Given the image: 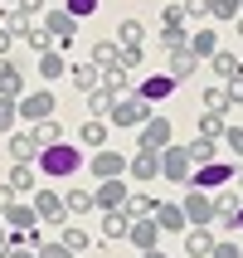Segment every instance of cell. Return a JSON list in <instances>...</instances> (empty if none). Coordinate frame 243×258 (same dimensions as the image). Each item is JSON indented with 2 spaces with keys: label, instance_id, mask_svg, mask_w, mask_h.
Wrapping results in <instances>:
<instances>
[{
  "label": "cell",
  "instance_id": "obj_1",
  "mask_svg": "<svg viewBox=\"0 0 243 258\" xmlns=\"http://www.w3.org/2000/svg\"><path fill=\"white\" fill-rule=\"evenodd\" d=\"M78 146H68V142H54V146H39V171L44 175H73L78 171Z\"/></svg>",
  "mask_w": 243,
  "mask_h": 258
},
{
  "label": "cell",
  "instance_id": "obj_2",
  "mask_svg": "<svg viewBox=\"0 0 243 258\" xmlns=\"http://www.w3.org/2000/svg\"><path fill=\"white\" fill-rule=\"evenodd\" d=\"M34 215H39V224H63L68 219V205H63V195L58 190H34Z\"/></svg>",
  "mask_w": 243,
  "mask_h": 258
},
{
  "label": "cell",
  "instance_id": "obj_3",
  "mask_svg": "<svg viewBox=\"0 0 243 258\" xmlns=\"http://www.w3.org/2000/svg\"><path fill=\"white\" fill-rule=\"evenodd\" d=\"M180 210H185V224H209V219H214V195L200 190V185H190Z\"/></svg>",
  "mask_w": 243,
  "mask_h": 258
},
{
  "label": "cell",
  "instance_id": "obj_4",
  "mask_svg": "<svg viewBox=\"0 0 243 258\" xmlns=\"http://www.w3.org/2000/svg\"><path fill=\"white\" fill-rule=\"evenodd\" d=\"M190 171H195V166H190V151H185V146H166V151H160V175H166V180L185 185Z\"/></svg>",
  "mask_w": 243,
  "mask_h": 258
},
{
  "label": "cell",
  "instance_id": "obj_5",
  "mask_svg": "<svg viewBox=\"0 0 243 258\" xmlns=\"http://www.w3.org/2000/svg\"><path fill=\"white\" fill-rule=\"evenodd\" d=\"M0 219H5V229H15V234H29L34 224H39L34 205H25V200H5L0 205Z\"/></svg>",
  "mask_w": 243,
  "mask_h": 258
},
{
  "label": "cell",
  "instance_id": "obj_6",
  "mask_svg": "<svg viewBox=\"0 0 243 258\" xmlns=\"http://www.w3.org/2000/svg\"><path fill=\"white\" fill-rule=\"evenodd\" d=\"M15 107H20V117H29V122H44V117H54V93L49 88H39V93H25V98H15Z\"/></svg>",
  "mask_w": 243,
  "mask_h": 258
},
{
  "label": "cell",
  "instance_id": "obj_7",
  "mask_svg": "<svg viewBox=\"0 0 243 258\" xmlns=\"http://www.w3.org/2000/svg\"><path fill=\"white\" fill-rule=\"evenodd\" d=\"M146 117H151V102H146V98H117V107H112L117 127H141Z\"/></svg>",
  "mask_w": 243,
  "mask_h": 258
},
{
  "label": "cell",
  "instance_id": "obj_8",
  "mask_svg": "<svg viewBox=\"0 0 243 258\" xmlns=\"http://www.w3.org/2000/svg\"><path fill=\"white\" fill-rule=\"evenodd\" d=\"M44 29L54 34V49H63V44L78 39V20H73L68 10H49V15H44Z\"/></svg>",
  "mask_w": 243,
  "mask_h": 258
},
{
  "label": "cell",
  "instance_id": "obj_9",
  "mask_svg": "<svg viewBox=\"0 0 243 258\" xmlns=\"http://www.w3.org/2000/svg\"><path fill=\"white\" fill-rule=\"evenodd\" d=\"M131 190H127V180L122 175H112V180H98V190H93V205L98 210H122V200H127Z\"/></svg>",
  "mask_w": 243,
  "mask_h": 258
},
{
  "label": "cell",
  "instance_id": "obj_10",
  "mask_svg": "<svg viewBox=\"0 0 243 258\" xmlns=\"http://www.w3.org/2000/svg\"><path fill=\"white\" fill-rule=\"evenodd\" d=\"M171 146V122L166 117H146L141 122V151H166Z\"/></svg>",
  "mask_w": 243,
  "mask_h": 258
},
{
  "label": "cell",
  "instance_id": "obj_11",
  "mask_svg": "<svg viewBox=\"0 0 243 258\" xmlns=\"http://www.w3.org/2000/svg\"><path fill=\"white\" fill-rule=\"evenodd\" d=\"M233 180V166H224V161H209V166H195V185L200 190H219Z\"/></svg>",
  "mask_w": 243,
  "mask_h": 258
},
{
  "label": "cell",
  "instance_id": "obj_12",
  "mask_svg": "<svg viewBox=\"0 0 243 258\" xmlns=\"http://www.w3.org/2000/svg\"><path fill=\"white\" fill-rule=\"evenodd\" d=\"M127 239H131V244H136V248L146 253V248H156V239H160V224H156L151 215H136V219H131V229H127Z\"/></svg>",
  "mask_w": 243,
  "mask_h": 258
},
{
  "label": "cell",
  "instance_id": "obj_13",
  "mask_svg": "<svg viewBox=\"0 0 243 258\" xmlns=\"http://www.w3.org/2000/svg\"><path fill=\"white\" fill-rule=\"evenodd\" d=\"M151 219L160 224V234H180V229H185V210H180V205H171V200H156Z\"/></svg>",
  "mask_w": 243,
  "mask_h": 258
},
{
  "label": "cell",
  "instance_id": "obj_14",
  "mask_svg": "<svg viewBox=\"0 0 243 258\" xmlns=\"http://www.w3.org/2000/svg\"><path fill=\"white\" fill-rule=\"evenodd\" d=\"M127 171H131V180H141V185H146V180H156V175H160V151H141V156H131Z\"/></svg>",
  "mask_w": 243,
  "mask_h": 258
},
{
  "label": "cell",
  "instance_id": "obj_15",
  "mask_svg": "<svg viewBox=\"0 0 243 258\" xmlns=\"http://www.w3.org/2000/svg\"><path fill=\"white\" fill-rule=\"evenodd\" d=\"M127 229H131V215H127V210H102V239H107V244L127 239Z\"/></svg>",
  "mask_w": 243,
  "mask_h": 258
},
{
  "label": "cell",
  "instance_id": "obj_16",
  "mask_svg": "<svg viewBox=\"0 0 243 258\" xmlns=\"http://www.w3.org/2000/svg\"><path fill=\"white\" fill-rule=\"evenodd\" d=\"M127 171V156H122V151H98V156H93V175H98V180H112V175H122Z\"/></svg>",
  "mask_w": 243,
  "mask_h": 258
},
{
  "label": "cell",
  "instance_id": "obj_17",
  "mask_svg": "<svg viewBox=\"0 0 243 258\" xmlns=\"http://www.w3.org/2000/svg\"><path fill=\"white\" fill-rule=\"evenodd\" d=\"M68 78H73L78 93H98V88H102V69H98V63H73Z\"/></svg>",
  "mask_w": 243,
  "mask_h": 258
},
{
  "label": "cell",
  "instance_id": "obj_18",
  "mask_svg": "<svg viewBox=\"0 0 243 258\" xmlns=\"http://www.w3.org/2000/svg\"><path fill=\"white\" fill-rule=\"evenodd\" d=\"M0 98H25V73L10 58H0Z\"/></svg>",
  "mask_w": 243,
  "mask_h": 258
},
{
  "label": "cell",
  "instance_id": "obj_19",
  "mask_svg": "<svg viewBox=\"0 0 243 258\" xmlns=\"http://www.w3.org/2000/svg\"><path fill=\"white\" fill-rule=\"evenodd\" d=\"M171 93H175V78L171 73H156V78H141V93H136V98L160 102V98H171Z\"/></svg>",
  "mask_w": 243,
  "mask_h": 258
},
{
  "label": "cell",
  "instance_id": "obj_20",
  "mask_svg": "<svg viewBox=\"0 0 243 258\" xmlns=\"http://www.w3.org/2000/svg\"><path fill=\"white\" fill-rule=\"evenodd\" d=\"M102 88H107L112 98H127V93H131V69H122V63L102 69Z\"/></svg>",
  "mask_w": 243,
  "mask_h": 258
},
{
  "label": "cell",
  "instance_id": "obj_21",
  "mask_svg": "<svg viewBox=\"0 0 243 258\" xmlns=\"http://www.w3.org/2000/svg\"><path fill=\"white\" fill-rule=\"evenodd\" d=\"M209 248H214V234L204 229V224H190V234H185V253H190V258H209Z\"/></svg>",
  "mask_w": 243,
  "mask_h": 258
},
{
  "label": "cell",
  "instance_id": "obj_22",
  "mask_svg": "<svg viewBox=\"0 0 243 258\" xmlns=\"http://www.w3.org/2000/svg\"><path fill=\"white\" fill-rule=\"evenodd\" d=\"M10 156H15V166H34V161H39V146H34V137H29V132L10 137Z\"/></svg>",
  "mask_w": 243,
  "mask_h": 258
},
{
  "label": "cell",
  "instance_id": "obj_23",
  "mask_svg": "<svg viewBox=\"0 0 243 258\" xmlns=\"http://www.w3.org/2000/svg\"><path fill=\"white\" fill-rule=\"evenodd\" d=\"M185 49L195 58H209V54H219V34H214V29H195V34L185 39Z\"/></svg>",
  "mask_w": 243,
  "mask_h": 258
},
{
  "label": "cell",
  "instance_id": "obj_24",
  "mask_svg": "<svg viewBox=\"0 0 243 258\" xmlns=\"http://www.w3.org/2000/svg\"><path fill=\"white\" fill-rule=\"evenodd\" d=\"M112 39H117V44H127V49H141V39H146V25H141V20H122Z\"/></svg>",
  "mask_w": 243,
  "mask_h": 258
},
{
  "label": "cell",
  "instance_id": "obj_25",
  "mask_svg": "<svg viewBox=\"0 0 243 258\" xmlns=\"http://www.w3.org/2000/svg\"><path fill=\"white\" fill-rule=\"evenodd\" d=\"M238 195H219V200H214V219H219V224H224V229H233V224H238Z\"/></svg>",
  "mask_w": 243,
  "mask_h": 258
},
{
  "label": "cell",
  "instance_id": "obj_26",
  "mask_svg": "<svg viewBox=\"0 0 243 258\" xmlns=\"http://www.w3.org/2000/svg\"><path fill=\"white\" fill-rule=\"evenodd\" d=\"M78 142H83V146H102V142H107V117L83 122V127H78Z\"/></svg>",
  "mask_w": 243,
  "mask_h": 258
},
{
  "label": "cell",
  "instance_id": "obj_27",
  "mask_svg": "<svg viewBox=\"0 0 243 258\" xmlns=\"http://www.w3.org/2000/svg\"><path fill=\"white\" fill-rule=\"evenodd\" d=\"M29 137H34V146H54V142H63V132H58V122H54V117L34 122V132H29Z\"/></svg>",
  "mask_w": 243,
  "mask_h": 258
},
{
  "label": "cell",
  "instance_id": "obj_28",
  "mask_svg": "<svg viewBox=\"0 0 243 258\" xmlns=\"http://www.w3.org/2000/svg\"><path fill=\"white\" fill-rule=\"evenodd\" d=\"M117 54H122V44H117V39H98V44H93V63H98V69H112Z\"/></svg>",
  "mask_w": 243,
  "mask_h": 258
},
{
  "label": "cell",
  "instance_id": "obj_29",
  "mask_svg": "<svg viewBox=\"0 0 243 258\" xmlns=\"http://www.w3.org/2000/svg\"><path fill=\"white\" fill-rule=\"evenodd\" d=\"M224 132H229V122H224V112H204V117H200V137H204V142H219Z\"/></svg>",
  "mask_w": 243,
  "mask_h": 258
},
{
  "label": "cell",
  "instance_id": "obj_30",
  "mask_svg": "<svg viewBox=\"0 0 243 258\" xmlns=\"http://www.w3.org/2000/svg\"><path fill=\"white\" fill-rule=\"evenodd\" d=\"M195 63H200V58L190 54V49H175V54H171V78H190Z\"/></svg>",
  "mask_w": 243,
  "mask_h": 258
},
{
  "label": "cell",
  "instance_id": "obj_31",
  "mask_svg": "<svg viewBox=\"0 0 243 258\" xmlns=\"http://www.w3.org/2000/svg\"><path fill=\"white\" fill-rule=\"evenodd\" d=\"M63 69H68V63H63V54H58V49L39 54V78H63Z\"/></svg>",
  "mask_w": 243,
  "mask_h": 258
},
{
  "label": "cell",
  "instance_id": "obj_32",
  "mask_svg": "<svg viewBox=\"0 0 243 258\" xmlns=\"http://www.w3.org/2000/svg\"><path fill=\"white\" fill-rule=\"evenodd\" d=\"M34 258H78V253H73L63 239H58V244L54 239H39V244H34Z\"/></svg>",
  "mask_w": 243,
  "mask_h": 258
},
{
  "label": "cell",
  "instance_id": "obj_33",
  "mask_svg": "<svg viewBox=\"0 0 243 258\" xmlns=\"http://www.w3.org/2000/svg\"><path fill=\"white\" fill-rule=\"evenodd\" d=\"M63 205H68V215H88V210H98L88 190H63Z\"/></svg>",
  "mask_w": 243,
  "mask_h": 258
},
{
  "label": "cell",
  "instance_id": "obj_34",
  "mask_svg": "<svg viewBox=\"0 0 243 258\" xmlns=\"http://www.w3.org/2000/svg\"><path fill=\"white\" fill-rule=\"evenodd\" d=\"M185 151H190V166H209L214 161V142H204V137H195Z\"/></svg>",
  "mask_w": 243,
  "mask_h": 258
},
{
  "label": "cell",
  "instance_id": "obj_35",
  "mask_svg": "<svg viewBox=\"0 0 243 258\" xmlns=\"http://www.w3.org/2000/svg\"><path fill=\"white\" fill-rule=\"evenodd\" d=\"M88 107H93V117H112L117 98L107 93V88H98V93H88Z\"/></svg>",
  "mask_w": 243,
  "mask_h": 258
},
{
  "label": "cell",
  "instance_id": "obj_36",
  "mask_svg": "<svg viewBox=\"0 0 243 258\" xmlns=\"http://www.w3.org/2000/svg\"><path fill=\"white\" fill-rule=\"evenodd\" d=\"M10 190L15 195H34V171H29V166H15L10 171Z\"/></svg>",
  "mask_w": 243,
  "mask_h": 258
},
{
  "label": "cell",
  "instance_id": "obj_37",
  "mask_svg": "<svg viewBox=\"0 0 243 258\" xmlns=\"http://www.w3.org/2000/svg\"><path fill=\"white\" fill-rule=\"evenodd\" d=\"M209 63H214L219 78H233V73H243V63H238L233 54H209Z\"/></svg>",
  "mask_w": 243,
  "mask_h": 258
},
{
  "label": "cell",
  "instance_id": "obj_38",
  "mask_svg": "<svg viewBox=\"0 0 243 258\" xmlns=\"http://www.w3.org/2000/svg\"><path fill=\"white\" fill-rule=\"evenodd\" d=\"M185 39H190V29H160V49H166V54H175V49H185Z\"/></svg>",
  "mask_w": 243,
  "mask_h": 258
},
{
  "label": "cell",
  "instance_id": "obj_39",
  "mask_svg": "<svg viewBox=\"0 0 243 258\" xmlns=\"http://www.w3.org/2000/svg\"><path fill=\"white\" fill-rule=\"evenodd\" d=\"M63 244H68L73 253H83V248L93 244V234H83V229H78V224H63Z\"/></svg>",
  "mask_w": 243,
  "mask_h": 258
},
{
  "label": "cell",
  "instance_id": "obj_40",
  "mask_svg": "<svg viewBox=\"0 0 243 258\" xmlns=\"http://www.w3.org/2000/svg\"><path fill=\"white\" fill-rule=\"evenodd\" d=\"M122 210L136 219V215H151V210H156V200H151V195H127V200H122Z\"/></svg>",
  "mask_w": 243,
  "mask_h": 258
},
{
  "label": "cell",
  "instance_id": "obj_41",
  "mask_svg": "<svg viewBox=\"0 0 243 258\" xmlns=\"http://www.w3.org/2000/svg\"><path fill=\"white\" fill-rule=\"evenodd\" d=\"M238 10H243V0H209V15L214 20H238Z\"/></svg>",
  "mask_w": 243,
  "mask_h": 258
},
{
  "label": "cell",
  "instance_id": "obj_42",
  "mask_svg": "<svg viewBox=\"0 0 243 258\" xmlns=\"http://www.w3.org/2000/svg\"><path fill=\"white\" fill-rule=\"evenodd\" d=\"M204 112H229V93L224 88H209L204 93Z\"/></svg>",
  "mask_w": 243,
  "mask_h": 258
},
{
  "label": "cell",
  "instance_id": "obj_43",
  "mask_svg": "<svg viewBox=\"0 0 243 258\" xmlns=\"http://www.w3.org/2000/svg\"><path fill=\"white\" fill-rule=\"evenodd\" d=\"M160 29H185V10L180 5H166L160 10Z\"/></svg>",
  "mask_w": 243,
  "mask_h": 258
},
{
  "label": "cell",
  "instance_id": "obj_44",
  "mask_svg": "<svg viewBox=\"0 0 243 258\" xmlns=\"http://www.w3.org/2000/svg\"><path fill=\"white\" fill-rule=\"evenodd\" d=\"M224 93H229V107H243V73L224 78Z\"/></svg>",
  "mask_w": 243,
  "mask_h": 258
},
{
  "label": "cell",
  "instance_id": "obj_45",
  "mask_svg": "<svg viewBox=\"0 0 243 258\" xmlns=\"http://www.w3.org/2000/svg\"><path fill=\"white\" fill-rule=\"evenodd\" d=\"M15 117H20L15 98H0V132H10V127H15Z\"/></svg>",
  "mask_w": 243,
  "mask_h": 258
},
{
  "label": "cell",
  "instance_id": "obj_46",
  "mask_svg": "<svg viewBox=\"0 0 243 258\" xmlns=\"http://www.w3.org/2000/svg\"><path fill=\"white\" fill-rule=\"evenodd\" d=\"M209 258H243V248H238V244H229V239H214Z\"/></svg>",
  "mask_w": 243,
  "mask_h": 258
},
{
  "label": "cell",
  "instance_id": "obj_47",
  "mask_svg": "<svg viewBox=\"0 0 243 258\" xmlns=\"http://www.w3.org/2000/svg\"><path fill=\"white\" fill-rule=\"evenodd\" d=\"M29 44H34V54H49V49H54V34H49V29H34V34H25Z\"/></svg>",
  "mask_w": 243,
  "mask_h": 258
},
{
  "label": "cell",
  "instance_id": "obj_48",
  "mask_svg": "<svg viewBox=\"0 0 243 258\" xmlns=\"http://www.w3.org/2000/svg\"><path fill=\"white\" fill-rule=\"evenodd\" d=\"M180 10H185V20H204L209 15V0H180Z\"/></svg>",
  "mask_w": 243,
  "mask_h": 258
},
{
  "label": "cell",
  "instance_id": "obj_49",
  "mask_svg": "<svg viewBox=\"0 0 243 258\" xmlns=\"http://www.w3.org/2000/svg\"><path fill=\"white\" fill-rule=\"evenodd\" d=\"M93 10H98V0H68V15H73V20H88Z\"/></svg>",
  "mask_w": 243,
  "mask_h": 258
},
{
  "label": "cell",
  "instance_id": "obj_50",
  "mask_svg": "<svg viewBox=\"0 0 243 258\" xmlns=\"http://www.w3.org/2000/svg\"><path fill=\"white\" fill-rule=\"evenodd\" d=\"M224 142H229L233 156H243V127H229V132H224Z\"/></svg>",
  "mask_w": 243,
  "mask_h": 258
},
{
  "label": "cell",
  "instance_id": "obj_51",
  "mask_svg": "<svg viewBox=\"0 0 243 258\" xmlns=\"http://www.w3.org/2000/svg\"><path fill=\"white\" fill-rule=\"evenodd\" d=\"M117 63H122V69H136V63H141V49H127V44H122V54H117Z\"/></svg>",
  "mask_w": 243,
  "mask_h": 258
},
{
  "label": "cell",
  "instance_id": "obj_52",
  "mask_svg": "<svg viewBox=\"0 0 243 258\" xmlns=\"http://www.w3.org/2000/svg\"><path fill=\"white\" fill-rule=\"evenodd\" d=\"M15 10H29V15H44V0H15Z\"/></svg>",
  "mask_w": 243,
  "mask_h": 258
},
{
  "label": "cell",
  "instance_id": "obj_53",
  "mask_svg": "<svg viewBox=\"0 0 243 258\" xmlns=\"http://www.w3.org/2000/svg\"><path fill=\"white\" fill-rule=\"evenodd\" d=\"M10 44H15V34H10V29H5V25H0V58L10 54Z\"/></svg>",
  "mask_w": 243,
  "mask_h": 258
},
{
  "label": "cell",
  "instance_id": "obj_54",
  "mask_svg": "<svg viewBox=\"0 0 243 258\" xmlns=\"http://www.w3.org/2000/svg\"><path fill=\"white\" fill-rule=\"evenodd\" d=\"M10 253V229H5V219H0V258Z\"/></svg>",
  "mask_w": 243,
  "mask_h": 258
},
{
  "label": "cell",
  "instance_id": "obj_55",
  "mask_svg": "<svg viewBox=\"0 0 243 258\" xmlns=\"http://www.w3.org/2000/svg\"><path fill=\"white\" fill-rule=\"evenodd\" d=\"M5 258H34V253H29V248H10Z\"/></svg>",
  "mask_w": 243,
  "mask_h": 258
},
{
  "label": "cell",
  "instance_id": "obj_56",
  "mask_svg": "<svg viewBox=\"0 0 243 258\" xmlns=\"http://www.w3.org/2000/svg\"><path fill=\"white\" fill-rule=\"evenodd\" d=\"M141 258H166V253H160V248H146V253Z\"/></svg>",
  "mask_w": 243,
  "mask_h": 258
},
{
  "label": "cell",
  "instance_id": "obj_57",
  "mask_svg": "<svg viewBox=\"0 0 243 258\" xmlns=\"http://www.w3.org/2000/svg\"><path fill=\"white\" fill-rule=\"evenodd\" d=\"M238 224H243V205H238Z\"/></svg>",
  "mask_w": 243,
  "mask_h": 258
},
{
  "label": "cell",
  "instance_id": "obj_58",
  "mask_svg": "<svg viewBox=\"0 0 243 258\" xmlns=\"http://www.w3.org/2000/svg\"><path fill=\"white\" fill-rule=\"evenodd\" d=\"M238 34H243V20H238Z\"/></svg>",
  "mask_w": 243,
  "mask_h": 258
},
{
  "label": "cell",
  "instance_id": "obj_59",
  "mask_svg": "<svg viewBox=\"0 0 243 258\" xmlns=\"http://www.w3.org/2000/svg\"><path fill=\"white\" fill-rule=\"evenodd\" d=\"M238 190H243V175H238Z\"/></svg>",
  "mask_w": 243,
  "mask_h": 258
}]
</instances>
